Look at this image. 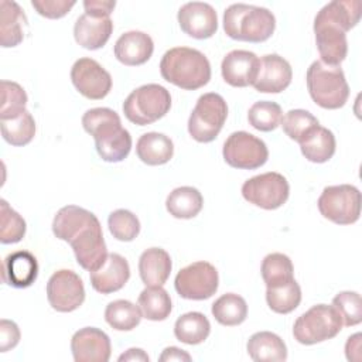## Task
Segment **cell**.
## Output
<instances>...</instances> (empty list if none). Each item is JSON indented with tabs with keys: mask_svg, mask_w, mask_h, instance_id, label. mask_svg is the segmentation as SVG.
I'll list each match as a JSON object with an SVG mask.
<instances>
[{
	"mask_svg": "<svg viewBox=\"0 0 362 362\" xmlns=\"http://www.w3.org/2000/svg\"><path fill=\"white\" fill-rule=\"evenodd\" d=\"M52 233L71 245L78 264L88 272L98 270L109 255L99 219L78 205H66L57 212Z\"/></svg>",
	"mask_w": 362,
	"mask_h": 362,
	"instance_id": "1",
	"label": "cell"
},
{
	"mask_svg": "<svg viewBox=\"0 0 362 362\" xmlns=\"http://www.w3.org/2000/svg\"><path fill=\"white\" fill-rule=\"evenodd\" d=\"M361 6L359 0H334L317 13L314 34L324 64L339 65L346 58V33L358 24Z\"/></svg>",
	"mask_w": 362,
	"mask_h": 362,
	"instance_id": "2",
	"label": "cell"
},
{
	"mask_svg": "<svg viewBox=\"0 0 362 362\" xmlns=\"http://www.w3.org/2000/svg\"><path fill=\"white\" fill-rule=\"evenodd\" d=\"M82 126L95 140L99 157L107 163L123 161L132 150V136L122 127L119 115L109 107H93L83 113Z\"/></svg>",
	"mask_w": 362,
	"mask_h": 362,
	"instance_id": "3",
	"label": "cell"
},
{
	"mask_svg": "<svg viewBox=\"0 0 362 362\" xmlns=\"http://www.w3.org/2000/svg\"><path fill=\"white\" fill-rule=\"evenodd\" d=\"M161 76L185 90L205 86L211 79V64L208 58L195 48L174 47L160 61Z\"/></svg>",
	"mask_w": 362,
	"mask_h": 362,
	"instance_id": "4",
	"label": "cell"
},
{
	"mask_svg": "<svg viewBox=\"0 0 362 362\" xmlns=\"http://www.w3.org/2000/svg\"><path fill=\"white\" fill-rule=\"evenodd\" d=\"M274 28V14L266 7L235 3L223 13V31L232 40L263 42L272 37Z\"/></svg>",
	"mask_w": 362,
	"mask_h": 362,
	"instance_id": "5",
	"label": "cell"
},
{
	"mask_svg": "<svg viewBox=\"0 0 362 362\" xmlns=\"http://www.w3.org/2000/svg\"><path fill=\"white\" fill-rule=\"evenodd\" d=\"M307 89L311 99L324 109L342 107L349 96V86L339 65L314 61L307 69Z\"/></svg>",
	"mask_w": 362,
	"mask_h": 362,
	"instance_id": "6",
	"label": "cell"
},
{
	"mask_svg": "<svg viewBox=\"0 0 362 362\" xmlns=\"http://www.w3.org/2000/svg\"><path fill=\"white\" fill-rule=\"evenodd\" d=\"M171 107L170 92L158 83H147L134 89L123 102L126 119L134 124L146 126L164 117Z\"/></svg>",
	"mask_w": 362,
	"mask_h": 362,
	"instance_id": "7",
	"label": "cell"
},
{
	"mask_svg": "<svg viewBox=\"0 0 362 362\" xmlns=\"http://www.w3.org/2000/svg\"><path fill=\"white\" fill-rule=\"evenodd\" d=\"M228 117L225 99L215 92L204 93L188 119V133L198 143H209L218 137Z\"/></svg>",
	"mask_w": 362,
	"mask_h": 362,
	"instance_id": "8",
	"label": "cell"
},
{
	"mask_svg": "<svg viewBox=\"0 0 362 362\" xmlns=\"http://www.w3.org/2000/svg\"><path fill=\"white\" fill-rule=\"evenodd\" d=\"M342 329V320L332 305L317 304L301 314L294 325V339L303 345H314L331 339Z\"/></svg>",
	"mask_w": 362,
	"mask_h": 362,
	"instance_id": "9",
	"label": "cell"
},
{
	"mask_svg": "<svg viewBox=\"0 0 362 362\" xmlns=\"http://www.w3.org/2000/svg\"><path fill=\"white\" fill-rule=\"evenodd\" d=\"M317 204L320 214L337 225L355 223L361 215V192L351 184L325 187Z\"/></svg>",
	"mask_w": 362,
	"mask_h": 362,
	"instance_id": "10",
	"label": "cell"
},
{
	"mask_svg": "<svg viewBox=\"0 0 362 362\" xmlns=\"http://www.w3.org/2000/svg\"><path fill=\"white\" fill-rule=\"evenodd\" d=\"M242 195L249 204L272 211L286 204L290 185L284 175L269 171L246 180L242 185Z\"/></svg>",
	"mask_w": 362,
	"mask_h": 362,
	"instance_id": "11",
	"label": "cell"
},
{
	"mask_svg": "<svg viewBox=\"0 0 362 362\" xmlns=\"http://www.w3.org/2000/svg\"><path fill=\"white\" fill-rule=\"evenodd\" d=\"M223 160L233 168L256 170L269 158L266 143L247 132H233L223 143Z\"/></svg>",
	"mask_w": 362,
	"mask_h": 362,
	"instance_id": "12",
	"label": "cell"
},
{
	"mask_svg": "<svg viewBox=\"0 0 362 362\" xmlns=\"http://www.w3.org/2000/svg\"><path fill=\"white\" fill-rule=\"evenodd\" d=\"M218 286V270L204 260L182 267L174 280L177 293L187 300H206L216 293Z\"/></svg>",
	"mask_w": 362,
	"mask_h": 362,
	"instance_id": "13",
	"label": "cell"
},
{
	"mask_svg": "<svg viewBox=\"0 0 362 362\" xmlns=\"http://www.w3.org/2000/svg\"><path fill=\"white\" fill-rule=\"evenodd\" d=\"M47 298L58 313L75 311L85 301L82 279L72 270L61 269L55 272L47 283Z\"/></svg>",
	"mask_w": 362,
	"mask_h": 362,
	"instance_id": "14",
	"label": "cell"
},
{
	"mask_svg": "<svg viewBox=\"0 0 362 362\" xmlns=\"http://www.w3.org/2000/svg\"><path fill=\"white\" fill-rule=\"evenodd\" d=\"M71 81L82 96L92 100L103 99L112 89L110 74L92 58H79L74 62Z\"/></svg>",
	"mask_w": 362,
	"mask_h": 362,
	"instance_id": "15",
	"label": "cell"
},
{
	"mask_svg": "<svg viewBox=\"0 0 362 362\" xmlns=\"http://www.w3.org/2000/svg\"><path fill=\"white\" fill-rule=\"evenodd\" d=\"M177 18L181 30L197 40L211 38L218 30L216 11L204 1L185 3L180 7Z\"/></svg>",
	"mask_w": 362,
	"mask_h": 362,
	"instance_id": "16",
	"label": "cell"
},
{
	"mask_svg": "<svg viewBox=\"0 0 362 362\" xmlns=\"http://www.w3.org/2000/svg\"><path fill=\"white\" fill-rule=\"evenodd\" d=\"M71 351L75 362H107L112 354L110 338L99 328L85 327L72 335Z\"/></svg>",
	"mask_w": 362,
	"mask_h": 362,
	"instance_id": "17",
	"label": "cell"
},
{
	"mask_svg": "<svg viewBox=\"0 0 362 362\" xmlns=\"http://www.w3.org/2000/svg\"><path fill=\"white\" fill-rule=\"evenodd\" d=\"M293 69L287 59L277 54H267L259 59L257 76L253 88L262 93H280L288 88Z\"/></svg>",
	"mask_w": 362,
	"mask_h": 362,
	"instance_id": "18",
	"label": "cell"
},
{
	"mask_svg": "<svg viewBox=\"0 0 362 362\" xmlns=\"http://www.w3.org/2000/svg\"><path fill=\"white\" fill-rule=\"evenodd\" d=\"M259 71V58L255 52L246 49H233L228 52L221 64L222 78L235 88L253 85Z\"/></svg>",
	"mask_w": 362,
	"mask_h": 362,
	"instance_id": "19",
	"label": "cell"
},
{
	"mask_svg": "<svg viewBox=\"0 0 362 362\" xmlns=\"http://www.w3.org/2000/svg\"><path fill=\"white\" fill-rule=\"evenodd\" d=\"M130 277L127 260L119 253H109L105 263L95 272H89L92 287L102 294H110L124 287Z\"/></svg>",
	"mask_w": 362,
	"mask_h": 362,
	"instance_id": "20",
	"label": "cell"
},
{
	"mask_svg": "<svg viewBox=\"0 0 362 362\" xmlns=\"http://www.w3.org/2000/svg\"><path fill=\"white\" fill-rule=\"evenodd\" d=\"M154 51L151 37L143 31H127L122 34L113 48L115 57L119 62L127 66H137L146 64Z\"/></svg>",
	"mask_w": 362,
	"mask_h": 362,
	"instance_id": "21",
	"label": "cell"
},
{
	"mask_svg": "<svg viewBox=\"0 0 362 362\" xmlns=\"http://www.w3.org/2000/svg\"><path fill=\"white\" fill-rule=\"evenodd\" d=\"M1 274L4 283L16 288L30 287L38 276V262L35 256L27 250H17L6 256L3 260Z\"/></svg>",
	"mask_w": 362,
	"mask_h": 362,
	"instance_id": "22",
	"label": "cell"
},
{
	"mask_svg": "<svg viewBox=\"0 0 362 362\" xmlns=\"http://www.w3.org/2000/svg\"><path fill=\"white\" fill-rule=\"evenodd\" d=\"M113 31V21L110 17H96L83 13L74 25L75 41L86 49H99L110 38Z\"/></svg>",
	"mask_w": 362,
	"mask_h": 362,
	"instance_id": "23",
	"label": "cell"
},
{
	"mask_svg": "<svg viewBox=\"0 0 362 362\" xmlns=\"http://www.w3.org/2000/svg\"><path fill=\"white\" fill-rule=\"evenodd\" d=\"M0 44L3 48L17 47L24 40L27 17L24 10L8 0L0 1Z\"/></svg>",
	"mask_w": 362,
	"mask_h": 362,
	"instance_id": "24",
	"label": "cell"
},
{
	"mask_svg": "<svg viewBox=\"0 0 362 362\" xmlns=\"http://www.w3.org/2000/svg\"><path fill=\"white\" fill-rule=\"evenodd\" d=\"M171 257L161 247H150L140 255L139 274L146 286H163L171 273Z\"/></svg>",
	"mask_w": 362,
	"mask_h": 362,
	"instance_id": "25",
	"label": "cell"
},
{
	"mask_svg": "<svg viewBox=\"0 0 362 362\" xmlns=\"http://www.w3.org/2000/svg\"><path fill=\"white\" fill-rule=\"evenodd\" d=\"M137 157L147 165H163L173 158V140L157 132L144 133L139 137L136 144Z\"/></svg>",
	"mask_w": 362,
	"mask_h": 362,
	"instance_id": "26",
	"label": "cell"
},
{
	"mask_svg": "<svg viewBox=\"0 0 362 362\" xmlns=\"http://www.w3.org/2000/svg\"><path fill=\"white\" fill-rule=\"evenodd\" d=\"M249 356L256 362L286 361L287 346L284 341L274 332L260 331L255 332L246 345Z\"/></svg>",
	"mask_w": 362,
	"mask_h": 362,
	"instance_id": "27",
	"label": "cell"
},
{
	"mask_svg": "<svg viewBox=\"0 0 362 362\" xmlns=\"http://www.w3.org/2000/svg\"><path fill=\"white\" fill-rule=\"evenodd\" d=\"M298 144L303 156L308 161L317 164L328 161L334 156L337 147L334 133L320 124L315 126Z\"/></svg>",
	"mask_w": 362,
	"mask_h": 362,
	"instance_id": "28",
	"label": "cell"
},
{
	"mask_svg": "<svg viewBox=\"0 0 362 362\" xmlns=\"http://www.w3.org/2000/svg\"><path fill=\"white\" fill-rule=\"evenodd\" d=\"M204 205V198L201 192L194 187H178L173 189L167 199L165 208L174 218L191 219L197 216Z\"/></svg>",
	"mask_w": 362,
	"mask_h": 362,
	"instance_id": "29",
	"label": "cell"
},
{
	"mask_svg": "<svg viewBox=\"0 0 362 362\" xmlns=\"http://www.w3.org/2000/svg\"><path fill=\"white\" fill-rule=\"evenodd\" d=\"M211 332L209 320L198 311H189L177 318L174 324L175 338L187 345H198L204 342Z\"/></svg>",
	"mask_w": 362,
	"mask_h": 362,
	"instance_id": "30",
	"label": "cell"
},
{
	"mask_svg": "<svg viewBox=\"0 0 362 362\" xmlns=\"http://www.w3.org/2000/svg\"><path fill=\"white\" fill-rule=\"evenodd\" d=\"M137 303L143 317L150 321H164L171 313V298L163 286H146Z\"/></svg>",
	"mask_w": 362,
	"mask_h": 362,
	"instance_id": "31",
	"label": "cell"
},
{
	"mask_svg": "<svg viewBox=\"0 0 362 362\" xmlns=\"http://www.w3.org/2000/svg\"><path fill=\"white\" fill-rule=\"evenodd\" d=\"M214 318L226 327L242 324L247 317V304L243 297L235 293H226L215 300L212 304Z\"/></svg>",
	"mask_w": 362,
	"mask_h": 362,
	"instance_id": "32",
	"label": "cell"
},
{
	"mask_svg": "<svg viewBox=\"0 0 362 362\" xmlns=\"http://www.w3.org/2000/svg\"><path fill=\"white\" fill-rule=\"evenodd\" d=\"M143 318L139 305L129 300H115L106 305L105 320L116 331H132Z\"/></svg>",
	"mask_w": 362,
	"mask_h": 362,
	"instance_id": "33",
	"label": "cell"
},
{
	"mask_svg": "<svg viewBox=\"0 0 362 362\" xmlns=\"http://www.w3.org/2000/svg\"><path fill=\"white\" fill-rule=\"evenodd\" d=\"M0 127L3 139L16 147L28 144L35 136V120L28 110L13 119L0 120Z\"/></svg>",
	"mask_w": 362,
	"mask_h": 362,
	"instance_id": "34",
	"label": "cell"
},
{
	"mask_svg": "<svg viewBox=\"0 0 362 362\" xmlns=\"http://www.w3.org/2000/svg\"><path fill=\"white\" fill-rule=\"evenodd\" d=\"M266 301L272 311L277 314H288L298 307L301 301V288L294 279L284 284L267 287Z\"/></svg>",
	"mask_w": 362,
	"mask_h": 362,
	"instance_id": "35",
	"label": "cell"
},
{
	"mask_svg": "<svg viewBox=\"0 0 362 362\" xmlns=\"http://www.w3.org/2000/svg\"><path fill=\"white\" fill-rule=\"evenodd\" d=\"M262 277L266 287L284 284L294 279V267L287 255L270 253L262 262Z\"/></svg>",
	"mask_w": 362,
	"mask_h": 362,
	"instance_id": "36",
	"label": "cell"
},
{
	"mask_svg": "<svg viewBox=\"0 0 362 362\" xmlns=\"http://www.w3.org/2000/svg\"><path fill=\"white\" fill-rule=\"evenodd\" d=\"M283 112L279 103L272 100H260L250 106L247 120L252 127L260 132H272L281 123Z\"/></svg>",
	"mask_w": 362,
	"mask_h": 362,
	"instance_id": "37",
	"label": "cell"
},
{
	"mask_svg": "<svg viewBox=\"0 0 362 362\" xmlns=\"http://www.w3.org/2000/svg\"><path fill=\"white\" fill-rule=\"evenodd\" d=\"M318 119L304 109H291L283 117L280 126L283 132L294 141L300 143L315 126H318Z\"/></svg>",
	"mask_w": 362,
	"mask_h": 362,
	"instance_id": "38",
	"label": "cell"
},
{
	"mask_svg": "<svg viewBox=\"0 0 362 362\" xmlns=\"http://www.w3.org/2000/svg\"><path fill=\"white\" fill-rule=\"evenodd\" d=\"M25 221L6 199L0 201V242L3 245L17 243L25 235Z\"/></svg>",
	"mask_w": 362,
	"mask_h": 362,
	"instance_id": "39",
	"label": "cell"
},
{
	"mask_svg": "<svg viewBox=\"0 0 362 362\" xmlns=\"http://www.w3.org/2000/svg\"><path fill=\"white\" fill-rule=\"evenodd\" d=\"M27 105V93L17 83L11 81H1V106L0 120H8L21 115Z\"/></svg>",
	"mask_w": 362,
	"mask_h": 362,
	"instance_id": "40",
	"label": "cell"
},
{
	"mask_svg": "<svg viewBox=\"0 0 362 362\" xmlns=\"http://www.w3.org/2000/svg\"><path fill=\"white\" fill-rule=\"evenodd\" d=\"M107 226L112 236L122 242H132L140 233L139 218L127 209H116L107 218Z\"/></svg>",
	"mask_w": 362,
	"mask_h": 362,
	"instance_id": "41",
	"label": "cell"
},
{
	"mask_svg": "<svg viewBox=\"0 0 362 362\" xmlns=\"http://www.w3.org/2000/svg\"><path fill=\"white\" fill-rule=\"evenodd\" d=\"M332 307L338 311L342 325L354 327L362 321V301L356 291H341L332 298Z\"/></svg>",
	"mask_w": 362,
	"mask_h": 362,
	"instance_id": "42",
	"label": "cell"
},
{
	"mask_svg": "<svg viewBox=\"0 0 362 362\" xmlns=\"http://www.w3.org/2000/svg\"><path fill=\"white\" fill-rule=\"evenodd\" d=\"M31 6L45 18H61L75 6L74 0H31Z\"/></svg>",
	"mask_w": 362,
	"mask_h": 362,
	"instance_id": "43",
	"label": "cell"
},
{
	"mask_svg": "<svg viewBox=\"0 0 362 362\" xmlns=\"http://www.w3.org/2000/svg\"><path fill=\"white\" fill-rule=\"evenodd\" d=\"M20 329L14 321L1 320L0 321V352H7L17 346L20 342Z\"/></svg>",
	"mask_w": 362,
	"mask_h": 362,
	"instance_id": "44",
	"label": "cell"
},
{
	"mask_svg": "<svg viewBox=\"0 0 362 362\" xmlns=\"http://www.w3.org/2000/svg\"><path fill=\"white\" fill-rule=\"evenodd\" d=\"M116 6V1H105V0H85L83 8L86 14L96 17H109Z\"/></svg>",
	"mask_w": 362,
	"mask_h": 362,
	"instance_id": "45",
	"label": "cell"
},
{
	"mask_svg": "<svg viewBox=\"0 0 362 362\" xmlns=\"http://www.w3.org/2000/svg\"><path fill=\"white\" fill-rule=\"evenodd\" d=\"M345 355L348 361H361V334L356 332L348 338L345 344Z\"/></svg>",
	"mask_w": 362,
	"mask_h": 362,
	"instance_id": "46",
	"label": "cell"
},
{
	"mask_svg": "<svg viewBox=\"0 0 362 362\" xmlns=\"http://www.w3.org/2000/svg\"><path fill=\"white\" fill-rule=\"evenodd\" d=\"M161 362L164 361H191V355L177 346H168L163 351L158 358Z\"/></svg>",
	"mask_w": 362,
	"mask_h": 362,
	"instance_id": "47",
	"label": "cell"
},
{
	"mask_svg": "<svg viewBox=\"0 0 362 362\" xmlns=\"http://www.w3.org/2000/svg\"><path fill=\"white\" fill-rule=\"evenodd\" d=\"M119 361H141V362H148V355L140 349V348H130L124 354L119 356Z\"/></svg>",
	"mask_w": 362,
	"mask_h": 362,
	"instance_id": "48",
	"label": "cell"
}]
</instances>
